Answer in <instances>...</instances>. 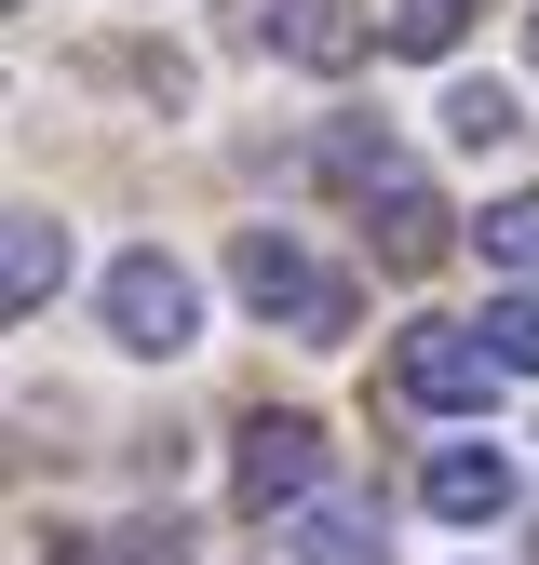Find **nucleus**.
I'll use <instances>...</instances> for the list:
<instances>
[{
    "label": "nucleus",
    "mask_w": 539,
    "mask_h": 565,
    "mask_svg": "<svg viewBox=\"0 0 539 565\" xmlns=\"http://www.w3.org/2000/svg\"><path fill=\"white\" fill-rule=\"evenodd\" d=\"M230 297L256 323H297V337H351V282H324L297 230H243L230 243Z\"/></svg>",
    "instance_id": "f257e3e1"
},
{
    "label": "nucleus",
    "mask_w": 539,
    "mask_h": 565,
    "mask_svg": "<svg viewBox=\"0 0 539 565\" xmlns=\"http://www.w3.org/2000/svg\"><path fill=\"white\" fill-rule=\"evenodd\" d=\"M108 337L135 350V364H176V350H202V282H189L162 243L108 256Z\"/></svg>",
    "instance_id": "f03ea898"
},
{
    "label": "nucleus",
    "mask_w": 539,
    "mask_h": 565,
    "mask_svg": "<svg viewBox=\"0 0 539 565\" xmlns=\"http://www.w3.org/2000/svg\"><path fill=\"white\" fill-rule=\"evenodd\" d=\"M391 377H404V404H432V417H486V391H499L512 364L486 350V323H404Z\"/></svg>",
    "instance_id": "7ed1b4c3"
},
{
    "label": "nucleus",
    "mask_w": 539,
    "mask_h": 565,
    "mask_svg": "<svg viewBox=\"0 0 539 565\" xmlns=\"http://www.w3.org/2000/svg\"><path fill=\"white\" fill-rule=\"evenodd\" d=\"M310 484H324V431H310V417H243L230 499L243 512H310Z\"/></svg>",
    "instance_id": "20e7f679"
},
{
    "label": "nucleus",
    "mask_w": 539,
    "mask_h": 565,
    "mask_svg": "<svg viewBox=\"0 0 539 565\" xmlns=\"http://www.w3.org/2000/svg\"><path fill=\"white\" fill-rule=\"evenodd\" d=\"M364 243H378V269H404V282H419V269H445L458 216H445L419 175H404V189H378V202H364Z\"/></svg>",
    "instance_id": "39448f33"
},
{
    "label": "nucleus",
    "mask_w": 539,
    "mask_h": 565,
    "mask_svg": "<svg viewBox=\"0 0 539 565\" xmlns=\"http://www.w3.org/2000/svg\"><path fill=\"white\" fill-rule=\"evenodd\" d=\"M270 54L284 67H364V0H270Z\"/></svg>",
    "instance_id": "423d86ee"
},
{
    "label": "nucleus",
    "mask_w": 539,
    "mask_h": 565,
    "mask_svg": "<svg viewBox=\"0 0 539 565\" xmlns=\"http://www.w3.org/2000/svg\"><path fill=\"white\" fill-rule=\"evenodd\" d=\"M419 499H432L445 525H499V512H512V458H499V445H432Z\"/></svg>",
    "instance_id": "0eeeda50"
},
{
    "label": "nucleus",
    "mask_w": 539,
    "mask_h": 565,
    "mask_svg": "<svg viewBox=\"0 0 539 565\" xmlns=\"http://www.w3.org/2000/svg\"><path fill=\"white\" fill-rule=\"evenodd\" d=\"M310 175H324L337 202H378V189H404V149H391L378 121H324V135H310Z\"/></svg>",
    "instance_id": "6e6552de"
},
{
    "label": "nucleus",
    "mask_w": 539,
    "mask_h": 565,
    "mask_svg": "<svg viewBox=\"0 0 539 565\" xmlns=\"http://www.w3.org/2000/svg\"><path fill=\"white\" fill-rule=\"evenodd\" d=\"M54 282H67V230H54L41 202H28V216L0 230V297H14V323H28V310L54 297Z\"/></svg>",
    "instance_id": "1a4fd4ad"
},
{
    "label": "nucleus",
    "mask_w": 539,
    "mask_h": 565,
    "mask_svg": "<svg viewBox=\"0 0 539 565\" xmlns=\"http://www.w3.org/2000/svg\"><path fill=\"white\" fill-rule=\"evenodd\" d=\"M486 269H512V282H539V189H512V202H486Z\"/></svg>",
    "instance_id": "9d476101"
},
{
    "label": "nucleus",
    "mask_w": 539,
    "mask_h": 565,
    "mask_svg": "<svg viewBox=\"0 0 539 565\" xmlns=\"http://www.w3.org/2000/svg\"><path fill=\"white\" fill-rule=\"evenodd\" d=\"M445 135H458V149H512V135H526V108H512L499 82H458V95H445Z\"/></svg>",
    "instance_id": "9b49d317"
},
{
    "label": "nucleus",
    "mask_w": 539,
    "mask_h": 565,
    "mask_svg": "<svg viewBox=\"0 0 539 565\" xmlns=\"http://www.w3.org/2000/svg\"><path fill=\"white\" fill-rule=\"evenodd\" d=\"M297 565H378V512H297Z\"/></svg>",
    "instance_id": "f8f14e48"
},
{
    "label": "nucleus",
    "mask_w": 539,
    "mask_h": 565,
    "mask_svg": "<svg viewBox=\"0 0 539 565\" xmlns=\"http://www.w3.org/2000/svg\"><path fill=\"white\" fill-rule=\"evenodd\" d=\"M472 0H391V54H458Z\"/></svg>",
    "instance_id": "ddd939ff"
},
{
    "label": "nucleus",
    "mask_w": 539,
    "mask_h": 565,
    "mask_svg": "<svg viewBox=\"0 0 539 565\" xmlns=\"http://www.w3.org/2000/svg\"><path fill=\"white\" fill-rule=\"evenodd\" d=\"M486 350H499L512 377H539V297H499V310H486Z\"/></svg>",
    "instance_id": "4468645a"
},
{
    "label": "nucleus",
    "mask_w": 539,
    "mask_h": 565,
    "mask_svg": "<svg viewBox=\"0 0 539 565\" xmlns=\"http://www.w3.org/2000/svg\"><path fill=\"white\" fill-rule=\"evenodd\" d=\"M526 54H539V14H526Z\"/></svg>",
    "instance_id": "2eb2a0df"
}]
</instances>
